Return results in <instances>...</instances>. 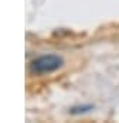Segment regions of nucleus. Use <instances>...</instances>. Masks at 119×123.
Instances as JSON below:
<instances>
[{"label":"nucleus","instance_id":"f257e3e1","mask_svg":"<svg viewBox=\"0 0 119 123\" xmlns=\"http://www.w3.org/2000/svg\"><path fill=\"white\" fill-rule=\"evenodd\" d=\"M63 64H64V61L60 55L46 54V55H41L35 58L29 65V70L32 74H36V75L48 74V73H52V71H57L58 68H61Z\"/></svg>","mask_w":119,"mask_h":123},{"label":"nucleus","instance_id":"f03ea898","mask_svg":"<svg viewBox=\"0 0 119 123\" xmlns=\"http://www.w3.org/2000/svg\"><path fill=\"white\" fill-rule=\"evenodd\" d=\"M93 109V106H90V104H87V106H77V107H73L71 110H70V113H73V114H80V113H86V111H89V110H92Z\"/></svg>","mask_w":119,"mask_h":123}]
</instances>
